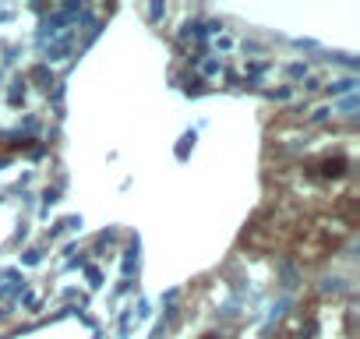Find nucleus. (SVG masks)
I'll return each mask as SVG.
<instances>
[{
	"label": "nucleus",
	"instance_id": "obj_5",
	"mask_svg": "<svg viewBox=\"0 0 360 339\" xmlns=\"http://www.w3.org/2000/svg\"><path fill=\"white\" fill-rule=\"evenodd\" d=\"M198 339H233L230 332H219V328H209V332H202Z\"/></svg>",
	"mask_w": 360,
	"mask_h": 339
},
{
	"label": "nucleus",
	"instance_id": "obj_3",
	"mask_svg": "<svg viewBox=\"0 0 360 339\" xmlns=\"http://www.w3.org/2000/svg\"><path fill=\"white\" fill-rule=\"evenodd\" d=\"M279 339H349V304L339 297H311L283 318Z\"/></svg>",
	"mask_w": 360,
	"mask_h": 339
},
{
	"label": "nucleus",
	"instance_id": "obj_4",
	"mask_svg": "<svg viewBox=\"0 0 360 339\" xmlns=\"http://www.w3.org/2000/svg\"><path fill=\"white\" fill-rule=\"evenodd\" d=\"M300 216H304V209H297L293 202L272 198V202L251 219V226L244 230V248L262 251V255H269V251H286V244H290V237H293Z\"/></svg>",
	"mask_w": 360,
	"mask_h": 339
},
{
	"label": "nucleus",
	"instance_id": "obj_2",
	"mask_svg": "<svg viewBox=\"0 0 360 339\" xmlns=\"http://www.w3.org/2000/svg\"><path fill=\"white\" fill-rule=\"evenodd\" d=\"M353 230H356V202L339 205V209L304 212L290 244H286V255L297 265H321L353 237Z\"/></svg>",
	"mask_w": 360,
	"mask_h": 339
},
{
	"label": "nucleus",
	"instance_id": "obj_1",
	"mask_svg": "<svg viewBox=\"0 0 360 339\" xmlns=\"http://www.w3.org/2000/svg\"><path fill=\"white\" fill-rule=\"evenodd\" d=\"M279 198L293 202L304 212L339 209L356 202V134L325 131L300 145L276 170Z\"/></svg>",
	"mask_w": 360,
	"mask_h": 339
}]
</instances>
